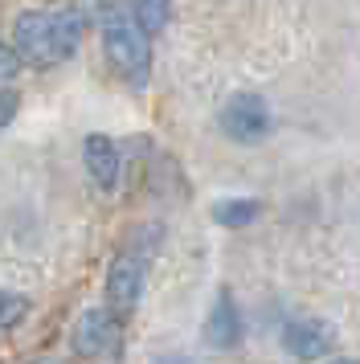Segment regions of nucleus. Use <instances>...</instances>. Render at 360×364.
<instances>
[{
	"mask_svg": "<svg viewBox=\"0 0 360 364\" xmlns=\"http://www.w3.org/2000/svg\"><path fill=\"white\" fill-rule=\"evenodd\" d=\"M135 21L144 25V33H160L168 25V0H135Z\"/></svg>",
	"mask_w": 360,
	"mask_h": 364,
	"instance_id": "9d476101",
	"label": "nucleus"
},
{
	"mask_svg": "<svg viewBox=\"0 0 360 364\" xmlns=\"http://www.w3.org/2000/svg\"><path fill=\"white\" fill-rule=\"evenodd\" d=\"M160 364H189L184 356H160Z\"/></svg>",
	"mask_w": 360,
	"mask_h": 364,
	"instance_id": "4468645a",
	"label": "nucleus"
},
{
	"mask_svg": "<svg viewBox=\"0 0 360 364\" xmlns=\"http://www.w3.org/2000/svg\"><path fill=\"white\" fill-rule=\"evenodd\" d=\"M123 344V328H119V315L111 307H95L78 319L74 328V352L86 360H102V356H119Z\"/></svg>",
	"mask_w": 360,
	"mask_h": 364,
	"instance_id": "20e7f679",
	"label": "nucleus"
},
{
	"mask_svg": "<svg viewBox=\"0 0 360 364\" xmlns=\"http://www.w3.org/2000/svg\"><path fill=\"white\" fill-rule=\"evenodd\" d=\"M147 258H152V237L144 246H127L107 270V299L111 311H131L139 295H144V279H147Z\"/></svg>",
	"mask_w": 360,
	"mask_h": 364,
	"instance_id": "7ed1b4c3",
	"label": "nucleus"
},
{
	"mask_svg": "<svg viewBox=\"0 0 360 364\" xmlns=\"http://www.w3.org/2000/svg\"><path fill=\"white\" fill-rule=\"evenodd\" d=\"M336 364H356V360H336Z\"/></svg>",
	"mask_w": 360,
	"mask_h": 364,
	"instance_id": "dca6fc26",
	"label": "nucleus"
},
{
	"mask_svg": "<svg viewBox=\"0 0 360 364\" xmlns=\"http://www.w3.org/2000/svg\"><path fill=\"white\" fill-rule=\"evenodd\" d=\"M221 127L238 144H258L262 135L270 132V107L258 95H233L221 111Z\"/></svg>",
	"mask_w": 360,
	"mask_h": 364,
	"instance_id": "39448f33",
	"label": "nucleus"
},
{
	"mask_svg": "<svg viewBox=\"0 0 360 364\" xmlns=\"http://www.w3.org/2000/svg\"><path fill=\"white\" fill-rule=\"evenodd\" d=\"M332 344H336V331L319 319H295L282 331V348L295 360H319L324 352H332Z\"/></svg>",
	"mask_w": 360,
	"mask_h": 364,
	"instance_id": "423d86ee",
	"label": "nucleus"
},
{
	"mask_svg": "<svg viewBox=\"0 0 360 364\" xmlns=\"http://www.w3.org/2000/svg\"><path fill=\"white\" fill-rule=\"evenodd\" d=\"M37 364H62V360H49V356H46V360H37Z\"/></svg>",
	"mask_w": 360,
	"mask_h": 364,
	"instance_id": "2eb2a0df",
	"label": "nucleus"
},
{
	"mask_svg": "<svg viewBox=\"0 0 360 364\" xmlns=\"http://www.w3.org/2000/svg\"><path fill=\"white\" fill-rule=\"evenodd\" d=\"M16 70H21V58H16L9 46H0V82H4V78H13Z\"/></svg>",
	"mask_w": 360,
	"mask_h": 364,
	"instance_id": "f8f14e48",
	"label": "nucleus"
},
{
	"mask_svg": "<svg viewBox=\"0 0 360 364\" xmlns=\"http://www.w3.org/2000/svg\"><path fill=\"white\" fill-rule=\"evenodd\" d=\"M16 58H29L37 66L65 62L82 41V17L78 13H25L16 17Z\"/></svg>",
	"mask_w": 360,
	"mask_h": 364,
	"instance_id": "f257e3e1",
	"label": "nucleus"
},
{
	"mask_svg": "<svg viewBox=\"0 0 360 364\" xmlns=\"http://www.w3.org/2000/svg\"><path fill=\"white\" fill-rule=\"evenodd\" d=\"M102 50L111 58V66L127 78L131 86L147 82V70H152V46H147L144 25L135 17H127L123 4H111L107 17H102Z\"/></svg>",
	"mask_w": 360,
	"mask_h": 364,
	"instance_id": "f03ea898",
	"label": "nucleus"
},
{
	"mask_svg": "<svg viewBox=\"0 0 360 364\" xmlns=\"http://www.w3.org/2000/svg\"><path fill=\"white\" fill-rule=\"evenodd\" d=\"M82 151H86V172L95 176V184L102 193H111L115 184H119V148L107 135H90L82 144Z\"/></svg>",
	"mask_w": 360,
	"mask_h": 364,
	"instance_id": "6e6552de",
	"label": "nucleus"
},
{
	"mask_svg": "<svg viewBox=\"0 0 360 364\" xmlns=\"http://www.w3.org/2000/svg\"><path fill=\"white\" fill-rule=\"evenodd\" d=\"M262 205L258 200H221L217 209H213V217L221 221V225H229V230H245L250 221H258Z\"/></svg>",
	"mask_w": 360,
	"mask_h": 364,
	"instance_id": "1a4fd4ad",
	"label": "nucleus"
},
{
	"mask_svg": "<svg viewBox=\"0 0 360 364\" xmlns=\"http://www.w3.org/2000/svg\"><path fill=\"white\" fill-rule=\"evenodd\" d=\"M205 344L213 352H229V348L242 344V311H238L233 295H226V291L217 295L209 319H205Z\"/></svg>",
	"mask_w": 360,
	"mask_h": 364,
	"instance_id": "0eeeda50",
	"label": "nucleus"
},
{
	"mask_svg": "<svg viewBox=\"0 0 360 364\" xmlns=\"http://www.w3.org/2000/svg\"><path fill=\"white\" fill-rule=\"evenodd\" d=\"M25 307H29V303H25L21 295H9V291H0V331L13 328L16 319L25 315Z\"/></svg>",
	"mask_w": 360,
	"mask_h": 364,
	"instance_id": "9b49d317",
	"label": "nucleus"
},
{
	"mask_svg": "<svg viewBox=\"0 0 360 364\" xmlns=\"http://www.w3.org/2000/svg\"><path fill=\"white\" fill-rule=\"evenodd\" d=\"M13 115H16V95L13 90H0V127H4Z\"/></svg>",
	"mask_w": 360,
	"mask_h": 364,
	"instance_id": "ddd939ff",
	"label": "nucleus"
}]
</instances>
